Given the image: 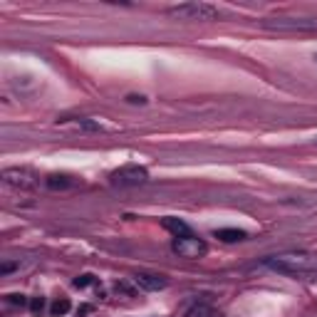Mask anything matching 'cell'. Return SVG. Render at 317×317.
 Here are the masks:
<instances>
[{
    "label": "cell",
    "mask_w": 317,
    "mask_h": 317,
    "mask_svg": "<svg viewBox=\"0 0 317 317\" xmlns=\"http://www.w3.org/2000/svg\"><path fill=\"white\" fill-rule=\"evenodd\" d=\"M263 268L280 275H305L317 270V255L312 253H280L263 260Z\"/></svg>",
    "instance_id": "obj_1"
},
{
    "label": "cell",
    "mask_w": 317,
    "mask_h": 317,
    "mask_svg": "<svg viewBox=\"0 0 317 317\" xmlns=\"http://www.w3.org/2000/svg\"><path fill=\"white\" fill-rule=\"evenodd\" d=\"M129 102H132V104H146V99H144V97H136V94L129 97Z\"/></svg>",
    "instance_id": "obj_17"
},
{
    "label": "cell",
    "mask_w": 317,
    "mask_h": 317,
    "mask_svg": "<svg viewBox=\"0 0 317 317\" xmlns=\"http://www.w3.org/2000/svg\"><path fill=\"white\" fill-rule=\"evenodd\" d=\"M94 283H97V278H94L92 272H82V275H77V278L72 280V285H74V288H80V290L90 288V285H94Z\"/></svg>",
    "instance_id": "obj_13"
},
{
    "label": "cell",
    "mask_w": 317,
    "mask_h": 317,
    "mask_svg": "<svg viewBox=\"0 0 317 317\" xmlns=\"http://www.w3.org/2000/svg\"><path fill=\"white\" fill-rule=\"evenodd\" d=\"M69 310H72V305H69V300L67 297H57L52 305H50V315L52 317H62V315H67Z\"/></svg>",
    "instance_id": "obj_12"
},
{
    "label": "cell",
    "mask_w": 317,
    "mask_h": 317,
    "mask_svg": "<svg viewBox=\"0 0 317 317\" xmlns=\"http://www.w3.org/2000/svg\"><path fill=\"white\" fill-rule=\"evenodd\" d=\"M3 181L8 183V186H15V188H32L35 186V176L30 174V171H25V169H5L3 171Z\"/></svg>",
    "instance_id": "obj_6"
},
{
    "label": "cell",
    "mask_w": 317,
    "mask_h": 317,
    "mask_svg": "<svg viewBox=\"0 0 317 317\" xmlns=\"http://www.w3.org/2000/svg\"><path fill=\"white\" fill-rule=\"evenodd\" d=\"M161 226L166 228L169 233H174V238H181V235H191V228L183 223L181 218H174V216H166L161 221Z\"/></svg>",
    "instance_id": "obj_9"
},
{
    "label": "cell",
    "mask_w": 317,
    "mask_h": 317,
    "mask_svg": "<svg viewBox=\"0 0 317 317\" xmlns=\"http://www.w3.org/2000/svg\"><path fill=\"white\" fill-rule=\"evenodd\" d=\"M87 312H92V305H82V307H80V317L87 315Z\"/></svg>",
    "instance_id": "obj_18"
},
{
    "label": "cell",
    "mask_w": 317,
    "mask_h": 317,
    "mask_svg": "<svg viewBox=\"0 0 317 317\" xmlns=\"http://www.w3.org/2000/svg\"><path fill=\"white\" fill-rule=\"evenodd\" d=\"M43 310H45V297H32L30 300V312L32 315H43Z\"/></svg>",
    "instance_id": "obj_14"
},
{
    "label": "cell",
    "mask_w": 317,
    "mask_h": 317,
    "mask_svg": "<svg viewBox=\"0 0 317 317\" xmlns=\"http://www.w3.org/2000/svg\"><path fill=\"white\" fill-rule=\"evenodd\" d=\"M136 288L141 290H149V293H156V290H164L169 285V280L164 275H156V272H136L134 275Z\"/></svg>",
    "instance_id": "obj_7"
},
{
    "label": "cell",
    "mask_w": 317,
    "mask_h": 317,
    "mask_svg": "<svg viewBox=\"0 0 317 317\" xmlns=\"http://www.w3.org/2000/svg\"><path fill=\"white\" fill-rule=\"evenodd\" d=\"M112 186H119V188H129V186H141V183L149 181V171L139 164H127L122 169L112 171L109 176Z\"/></svg>",
    "instance_id": "obj_3"
},
{
    "label": "cell",
    "mask_w": 317,
    "mask_h": 317,
    "mask_svg": "<svg viewBox=\"0 0 317 317\" xmlns=\"http://www.w3.org/2000/svg\"><path fill=\"white\" fill-rule=\"evenodd\" d=\"M77 127H82V129H87V132H97V129H102L97 122H90V119H80Z\"/></svg>",
    "instance_id": "obj_16"
},
{
    "label": "cell",
    "mask_w": 317,
    "mask_h": 317,
    "mask_svg": "<svg viewBox=\"0 0 317 317\" xmlns=\"http://www.w3.org/2000/svg\"><path fill=\"white\" fill-rule=\"evenodd\" d=\"M263 27L270 30H317L315 18H268L263 20Z\"/></svg>",
    "instance_id": "obj_5"
},
{
    "label": "cell",
    "mask_w": 317,
    "mask_h": 317,
    "mask_svg": "<svg viewBox=\"0 0 317 317\" xmlns=\"http://www.w3.org/2000/svg\"><path fill=\"white\" fill-rule=\"evenodd\" d=\"M169 15L179 20H216L221 18V10L208 3H181V5L169 8Z\"/></svg>",
    "instance_id": "obj_2"
},
{
    "label": "cell",
    "mask_w": 317,
    "mask_h": 317,
    "mask_svg": "<svg viewBox=\"0 0 317 317\" xmlns=\"http://www.w3.org/2000/svg\"><path fill=\"white\" fill-rule=\"evenodd\" d=\"M218 241H223V243H238V241H246L248 238V233L246 230H238V228H221V230H216L213 233Z\"/></svg>",
    "instance_id": "obj_10"
},
{
    "label": "cell",
    "mask_w": 317,
    "mask_h": 317,
    "mask_svg": "<svg viewBox=\"0 0 317 317\" xmlns=\"http://www.w3.org/2000/svg\"><path fill=\"white\" fill-rule=\"evenodd\" d=\"M74 183L77 181H74L72 176H67V174H50L45 179V186L50 191H67V188H72Z\"/></svg>",
    "instance_id": "obj_8"
},
{
    "label": "cell",
    "mask_w": 317,
    "mask_h": 317,
    "mask_svg": "<svg viewBox=\"0 0 317 317\" xmlns=\"http://www.w3.org/2000/svg\"><path fill=\"white\" fill-rule=\"evenodd\" d=\"M171 250L179 255V258H186V260H196V258H201L208 253V246H206V241H201L199 235H181V238H174V243H171Z\"/></svg>",
    "instance_id": "obj_4"
},
{
    "label": "cell",
    "mask_w": 317,
    "mask_h": 317,
    "mask_svg": "<svg viewBox=\"0 0 317 317\" xmlns=\"http://www.w3.org/2000/svg\"><path fill=\"white\" fill-rule=\"evenodd\" d=\"M8 302H10V305H20V307H25V305H30V302L25 300V295H18V293L8 295Z\"/></svg>",
    "instance_id": "obj_15"
},
{
    "label": "cell",
    "mask_w": 317,
    "mask_h": 317,
    "mask_svg": "<svg viewBox=\"0 0 317 317\" xmlns=\"http://www.w3.org/2000/svg\"><path fill=\"white\" fill-rule=\"evenodd\" d=\"M183 317H218V312L211 307V305H204V302H199V305H193L188 312Z\"/></svg>",
    "instance_id": "obj_11"
}]
</instances>
